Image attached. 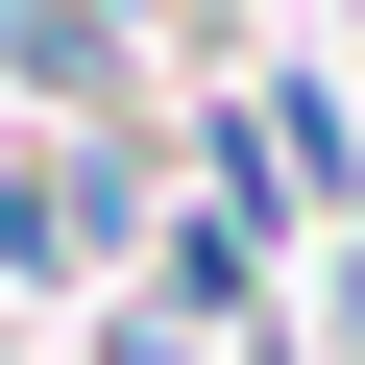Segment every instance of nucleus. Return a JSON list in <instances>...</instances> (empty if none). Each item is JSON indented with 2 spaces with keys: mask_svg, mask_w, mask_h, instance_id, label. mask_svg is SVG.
<instances>
[{
  "mask_svg": "<svg viewBox=\"0 0 365 365\" xmlns=\"http://www.w3.org/2000/svg\"><path fill=\"white\" fill-rule=\"evenodd\" d=\"M0 73H49V98H98V0H0Z\"/></svg>",
  "mask_w": 365,
  "mask_h": 365,
  "instance_id": "nucleus-1",
  "label": "nucleus"
}]
</instances>
